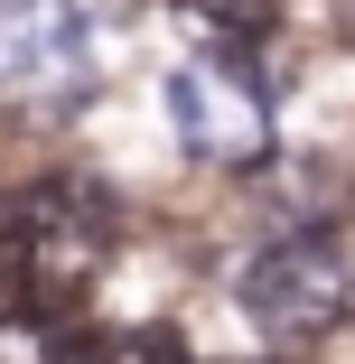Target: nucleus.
<instances>
[{"label": "nucleus", "mask_w": 355, "mask_h": 364, "mask_svg": "<svg viewBox=\"0 0 355 364\" xmlns=\"http://www.w3.org/2000/svg\"><path fill=\"white\" fill-rule=\"evenodd\" d=\"M112 262V205L85 178H38L0 215V299L28 318H65Z\"/></svg>", "instance_id": "f257e3e1"}, {"label": "nucleus", "mask_w": 355, "mask_h": 364, "mask_svg": "<svg viewBox=\"0 0 355 364\" xmlns=\"http://www.w3.org/2000/svg\"><path fill=\"white\" fill-rule=\"evenodd\" d=\"M103 85V19L94 0H0V112L10 122H75Z\"/></svg>", "instance_id": "f03ea898"}, {"label": "nucleus", "mask_w": 355, "mask_h": 364, "mask_svg": "<svg viewBox=\"0 0 355 364\" xmlns=\"http://www.w3.org/2000/svg\"><path fill=\"white\" fill-rule=\"evenodd\" d=\"M234 289H243V318H253L262 336H280V346H318V336L346 327V309H355V271H346V252H337L327 234H280V243H262Z\"/></svg>", "instance_id": "7ed1b4c3"}, {"label": "nucleus", "mask_w": 355, "mask_h": 364, "mask_svg": "<svg viewBox=\"0 0 355 364\" xmlns=\"http://www.w3.org/2000/svg\"><path fill=\"white\" fill-rule=\"evenodd\" d=\"M169 103H178V122H187V150H196V159L253 168V159L271 150L253 47H206L196 65H178V75H169Z\"/></svg>", "instance_id": "20e7f679"}, {"label": "nucleus", "mask_w": 355, "mask_h": 364, "mask_svg": "<svg viewBox=\"0 0 355 364\" xmlns=\"http://www.w3.org/2000/svg\"><path fill=\"white\" fill-rule=\"evenodd\" d=\"M75 364H187V346L169 327H112V336H75Z\"/></svg>", "instance_id": "39448f33"}, {"label": "nucleus", "mask_w": 355, "mask_h": 364, "mask_svg": "<svg viewBox=\"0 0 355 364\" xmlns=\"http://www.w3.org/2000/svg\"><path fill=\"white\" fill-rule=\"evenodd\" d=\"M0 364H75V336H65L56 318L0 309Z\"/></svg>", "instance_id": "423d86ee"}, {"label": "nucleus", "mask_w": 355, "mask_h": 364, "mask_svg": "<svg viewBox=\"0 0 355 364\" xmlns=\"http://www.w3.org/2000/svg\"><path fill=\"white\" fill-rule=\"evenodd\" d=\"M178 10L206 28V47H262L271 28V0H178Z\"/></svg>", "instance_id": "0eeeda50"}, {"label": "nucleus", "mask_w": 355, "mask_h": 364, "mask_svg": "<svg viewBox=\"0 0 355 364\" xmlns=\"http://www.w3.org/2000/svg\"><path fill=\"white\" fill-rule=\"evenodd\" d=\"M337 28H346V38H355V0H337Z\"/></svg>", "instance_id": "6e6552de"}]
</instances>
